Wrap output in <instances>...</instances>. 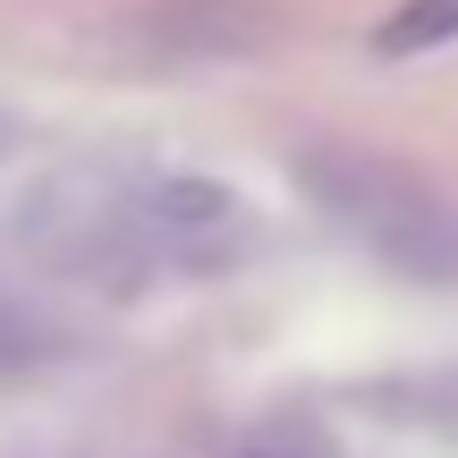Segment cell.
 <instances>
[{"label": "cell", "instance_id": "obj_1", "mask_svg": "<svg viewBox=\"0 0 458 458\" xmlns=\"http://www.w3.org/2000/svg\"><path fill=\"white\" fill-rule=\"evenodd\" d=\"M9 238H17V255L34 272L68 280V289L128 297V289L153 280L119 162H51L43 179H26L17 204H9Z\"/></svg>", "mask_w": 458, "mask_h": 458}, {"label": "cell", "instance_id": "obj_2", "mask_svg": "<svg viewBox=\"0 0 458 458\" xmlns=\"http://www.w3.org/2000/svg\"><path fill=\"white\" fill-rule=\"evenodd\" d=\"M297 187L331 229L374 246L391 272L458 289V204L433 179H416V170L382 162L365 145H314V153H297Z\"/></svg>", "mask_w": 458, "mask_h": 458}, {"label": "cell", "instance_id": "obj_3", "mask_svg": "<svg viewBox=\"0 0 458 458\" xmlns=\"http://www.w3.org/2000/svg\"><path fill=\"white\" fill-rule=\"evenodd\" d=\"M128 213H136L153 280L162 272L221 280L238 263H255L263 246V213L229 179H204V170H128Z\"/></svg>", "mask_w": 458, "mask_h": 458}, {"label": "cell", "instance_id": "obj_4", "mask_svg": "<svg viewBox=\"0 0 458 458\" xmlns=\"http://www.w3.org/2000/svg\"><path fill=\"white\" fill-rule=\"evenodd\" d=\"M442 43H458V0H399L374 26L382 60H416V51H442Z\"/></svg>", "mask_w": 458, "mask_h": 458}, {"label": "cell", "instance_id": "obj_5", "mask_svg": "<svg viewBox=\"0 0 458 458\" xmlns=\"http://www.w3.org/2000/svg\"><path fill=\"white\" fill-rule=\"evenodd\" d=\"M43 348H51V331L34 323V314L17 306V297H0V382H9V374H26V365L43 357Z\"/></svg>", "mask_w": 458, "mask_h": 458}]
</instances>
